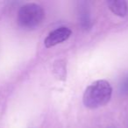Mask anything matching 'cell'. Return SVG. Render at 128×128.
Listing matches in <instances>:
<instances>
[{
    "mask_svg": "<svg viewBox=\"0 0 128 128\" xmlns=\"http://www.w3.org/2000/svg\"><path fill=\"white\" fill-rule=\"evenodd\" d=\"M112 95V88L110 82L105 80H98L92 82L85 90L82 102L85 107L96 109L110 102Z\"/></svg>",
    "mask_w": 128,
    "mask_h": 128,
    "instance_id": "obj_1",
    "label": "cell"
},
{
    "mask_svg": "<svg viewBox=\"0 0 128 128\" xmlns=\"http://www.w3.org/2000/svg\"><path fill=\"white\" fill-rule=\"evenodd\" d=\"M45 18V12L40 4L34 3L26 4L18 10L17 21L24 29H34L42 23Z\"/></svg>",
    "mask_w": 128,
    "mask_h": 128,
    "instance_id": "obj_2",
    "label": "cell"
},
{
    "mask_svg": "<svg viewBox=\"0 0 128 128\" xmlns=\"http://www.w3.org/2000/svg\"><path fill=\"white\" fill-rule=\"evenodd\" d=\"M71 34L72 31L68 27L60 26L48 34V35L44 40V45L46 48H53L68 40Z\"/></svg>",
    "mask_w": 128,
    "mask_h": 128,
    "instance_id": "obj_3",
    "label": "cell"
},
{
    "mask_svg": "<svg viewBox=\"0 0 128 128\" xmlns=\"http://www.w3.org/2000/svg\"><path fill=\"white\" fill-rule=\"evenodd\" d=\"M109 9L118 17H126L128 14V4L124 0H110L107 2Z\"/></svg>",
    "mask_w": 128,
    "mask_h": 128,
    "instance_id": "obj_4",
    "label": "cell"
},
{
    "mask_svg": "<svg viewBox=\"0 0 128 128\" xmlns=\"http://www.w3.org/2000/svg\"><path fill=\"white\" fill-rule=\"evenodd\" d=\"M79 22L82 29L86 31L90 30L92 27V21L88 6L86 7V6H84L79 8Z\"/></svg>",
    "mask_w": 128,
    "mask_h": 128,
    "instance_id": "obj_5",
    "label": "cell"
},
{
    "mask_svg": "<svg viewBox=\"0 0 128 128\" xmlns=\"http://www.w3.org/2000/svg\"><path fill=\"white\" fill-rule=\"evenodd\" d=\"M118 90L119 93L123 96L128 95V74L124 76L121 79L118 85Z\"/></svg>",
    "mask_w": 128,
    "mask_h": 128,
    "instance_id": "obj_6",
    "label": "cell"
},
{
    "mask_svg": "<svg viewBox=\"0 0 128 128\" xmlns=\"http://www.w3.org/2000/svg\"><path fill=\"white\" fill-rule=\"evenodd\" d=\"M108 128H114V127H112V126H110V127H108Z\"/></svg>",
    "mask_w": 128,
    "mask_h": 128,
    "instance_id": "obj_7",
    "label": "cell"
}]
</instances>
